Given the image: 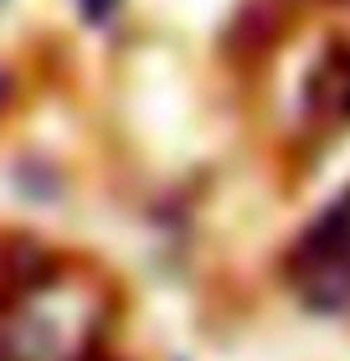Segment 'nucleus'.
Masks as SVG:
<instances>
[{
  "label": "nucleus",
  "instance_id": "1",
  "mask_svg": "<svg viewBox=\"0 0 350 361\" xmlns=\"http://www.w3.org/2000/svg\"><path fill=\"white\" fill-rule=\"evenodd\" d=\"M294 279L309 305L345 310L350 305V207H335L299 248Z\"/></svg>",
  "mask_w": 350,
  "mask_h": 361
},
{
  "label": "nucleus",
  "instance_id": "2",
  "mask_svg": "<svg viewBox=\"0 0 350 361\" xmlns=\"http://www.w3.org/2000/svg\"><path fill=\"white\" fill-rule=\"evenodd\" d=\"M113 6H119V0H82V11H88V16H108Z\"/></svg>",
  "mask_w": 350,
  "mask_h": 361
}]
</instances>
